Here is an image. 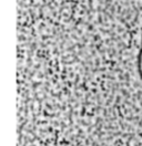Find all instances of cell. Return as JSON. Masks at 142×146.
<instances>
[{"mask_svg":"<svg viewBox=\"0 0 142 146\" xmlns=\"http://www.w3.org/2000/svg\"><path fill=\"white\" fill-rule=\"evenodd\" d=\"M138 72L140 75V79L142 80V30H141V46L138 54Z\"/></svg>","mask_w":142,"mask_h":146,"instance_id":"6da1fadb","label":"cell"}]
</instances>
